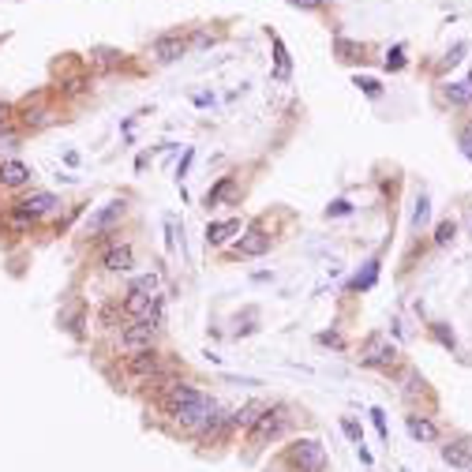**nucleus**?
I'll return each instance as SVG.
<instances>
[{"mask_svg": "<svg viewBox=\"0 0 472 472\" xmlns=\"http://www.w3.org/2000/svg\"><path fill=\"white\" fill-rule=\"evenodd\" d=\"M289 457L300 472H323L326 468V450H323V443H315V438H296Z\"/></svg>", "mask_w": 472, "mask_h": 472, "instance_id": "nucleus-1", "label": "nucleus"}, {"mask_svg": "<svg viewBox=\"0 0 472 472\" xmlns=\"http://www.w3.org/2000/svg\"><path fill=\"white\" fill-rule=\"evenodd\" d=\"M285 424H289V416H285L281 405H274V409H262V416L251 424V443L262 446L267 438H278V435L285 431Z\"/></svg>", "mask_w": 472, "mask_h": 472, "instance_id": "nucleus-2", "label": "nucleus"}, {"mask_svg": "<svg viewBox=\"0 0 472 472\" xmlns=\"http://www.w3.org/2000/svg\"><path fill=\"white\" fill-rule=\"evenodd\" d=\"M356 53H360V46H353V41H345V38H337V57H342V60H356Z\"/></svg>", "mask_w": 472, "mask_h": 472, "instance_id": "nucleus-29", "label": "nucleus"}, {"mask_svg": "<svg viewBox=\"0 0 472 472\" xmlns=\"http://www.w3.org/2000/svg\"><path fill=\"white\" fill-rule=\"evenodd\" d=\"M405 424H409V435L420 438V443H435V438H438V427L431 420H424V416H409Z\"/></svg>", "mask_w": 472, "mask_h": 472, "instance_id": "nucleus-17", "label": "nucleus"}, {"mask_svg": "<svg viewBox=\"0 0 472 472\" xmlns=\"http://www.w3.org/2000/svg\"><path fill=\"white\" fill-rule=\"evenodd\" d=\"M285 4H292V8H319L323 0H285Z\"/></svg>", "mask_w": 472, "mask_h": 472, "instance_id": "nucleus-36", "label": "nucleus"}, {"mask_svg": "<svg viewBox=\"0 0 472 472\" xmlns=\"http://www.w3.org/2000/svg\"><path fill=\"white\" fill-rule=\"evenodd\" d=\"M386 68H390V72H401V68H405V49H401V46H393V49H390Z\"/></svg>", "mask_w": 472, "mask_h": 472, "instance_id": "nucleus-28", "label": "nucleus"}, {"mask_svg": "<svg viewBox=\"0 0 472 472\" xmlns=\"http://www.w3.org/2000/svg\"><path fill=\"white\" fill-rule=\"evenodd\" d=\"M345 214H353V203L349 199H337V203L326 206V217H345Z\"/></svg>", "mask_w": 472, "mask_h": 472, "instance_id": "nucleus-27", "label": "nucleus"}, {"mask_svg": "<svg viewBox=\"0 0 472 472\" xmlns=\"http://www.w3.org/2000/svg\"><path fill=\"white\" fill-rule=\"evenodd\" d=\"M158 285H161L158 274H139V278L131 281V292H158Z\"/></svg>", "mask_w": 472, "mask_h": 472, "instance_id": "nucleus-23", "label": "nucleus"}, {"mask_svg": "<svg viewBox=\"0 0 472 472\" xmlns=\"http://www.w3.org/2000/svg\"><path fill=\"white\" fill-rule=\"evenodd\" d=\"M356 86H360V90H364L368 97H382V83L371 79V75H356Z\"/></svg>", "mask_w": 472, "mask_h": 472, "instance_id": "nucleus-26", "label": "nucleus"}, {"mask_svg": "<svg viewBox=\"0 0 472 472\" xmlns=\"http://www.w3.org/2000/svg\"><path fill=\"white\" fill-rule=\"evenodd\" d=\"M233 191H236V180H233V177H222L210 191H206V199H203V203H206V206H217L222 199H229Z\"/></svg>", "mask_w": 472, "mask_h": 472, "instance_id": "nucleus-19", "label": "nucleus"}, {"mask_svg": "<svg viewBox=\"0 0 472 472\" xmlns=\"http://www.w3.org/2000/svg\"><path fill=\"white\" fill-rule=\"evenodd\" d=\"M154 334H158V326H150V323L135 319L124 334H120V349H124L128 356H131V353H147V349L154 345Z\"/></svg>", "mask_w": 472, "mask_h": 472, "instance_id": "nucleus-4", "label": "nucleus"}, {"mask_svg": "<svg viewBox=\"0 0 472 472\" xmlns=\"http://www.w3.org/2000/svg\"><path fill=\"white\" fill-rule=\"evenodd\" d=\"M342 427H345V435H349V438H353V443L360 446V427H356L353 420H342Z\"/></svg>", "mask_w": 472, "mask_h": 472, "instance_id": "nucleus-34", "label": "nucleus"}, {"mask_svg": "<svg viewBox=\"0 0 472 472\" xmlns=\"http://www.w3.org/2000/svg\"><path fill=\"white\" fill-rule=\"evenodd\" d=\"M431 330H435V337H438V345L454 349V330H446V326H443V323H435V326H431Z\"/></svg>", "mask_w": 472, "mask_h": 472, "instance_id": "nucleus-30", "label": "nucleus"}, {"mask_svg": "<svg viewBox=\"0 0 472 472\" xmlns=\"http://www.w3.org/2000/svg\"><path fill=\"white\" fill-rule=\"evenodd\" d=\"M116 217H124V199H116V203H109L105 210H97L90 222H86V229H90V233H102L109 222H116Z\"/></svg>", "mask_w": 472, "mask_h": 472, "instance_id": "nucleus-15", "label": "nucleus"}, {"mask_svg": "<svg viewBox=\"0 0 472 472\" xmlns=\"http://www.w3.org/2000/svg\"><path fill=\"white\" fill-rule=\"evenodd\" d=\"M102 267H105L109 274H128V270H131V248H128V244H113V248L105 251Z\"/></svg>", "mask_w": 472, "mask_h": 472, "instance_id": "nucleus-13", "label": "nucleus"}, {"mask_svg": "<svg viewBox=\"0 0 472 472\" xmlns=\"http://www.w3.org/2000/svg\"><path fill=\"white\" fill-rule=\"evenodd\" d=\"M262 409H267L262 401H248L244 409H236L233 416H229V424H233V427H240V431H251V424H255L259 416H262Z\"/></svg>", "mask_w": 472, "mask_h": 472, "instance_id": "nucleus-14", "label": "nucleus"}, {"mask_svg": "<svg viewBox=\"0 0 472 472\" xmlns=\"http://www.w3.org/2000/svg\"><path fill=\"white\" fill-rule=\"evenodd\" d=\"M274 41V57H278V79H289V72H292V64H289V49H285V41L278 34H270Z\"/></svg>", "mask_w": 472, "mask_h": 472, "instance_id": "nucleus-21", "label": "nucleus"}, {"mask_svg": "<svg viewBox=\"0 0 472 472\" xmlns=\"http://www.w3.org/2000/svg\"><path fill=\"white\" fill-rule=\"evenodd\" d=\"M191 158H195V150H184V161H180V169H177V180H184V173H188Z\"/></svg>", "mask_w": 472, "mask_h": 472, "instance_id": "nucleus-35", "label": "nucleus"}, {"mask_svg": "<svg viewBox=\"0 0 472 472\" xmlns=\"http://www.w3.org/2000/svg\"><path fill=\"white\" fill-rule=\"evenodd\" d=\"M214 409V401H195V405H180V409H173L169 416L177 420L180 427H188V431H195V427L203 424V416Z\"/></svg>", "mask_w": 472, "mask_h": 472, "instance_id": "nucleus-10", "label": "nucleus"}, {"mask_svg": "<svg viewBox=\"0 0 472 472\" xmlns=\"http://www.w3.org/2000/svg\"><path fill=\"white\" fill-rule=\"evenodd\" d=\"M240 233V222L236 217H229V222H214L206 225V248H225L229 240H233Z\"/></svg>", "mask_w": 472, "mask_h": 472, "instance_id": "nucleus-12", "label": "nucleus"}, {"mask_svg": "<svg viewBox=\"0 0 472 472\" xmlns=\"http://www.w3.org/2000/svg\"><path fill=\"white\" fill-rule=\"evenodd\" d=\"M371 424H375L379 438H390V431H386V416H382V409H371Z\"/></svg>", "mask_w": 472, "mask_h": 472, "instance_id": "nucleus-31", "label": "nucleus"}, {"mask_svg": "<svg viewBox=\"0 0 472 472\" xmlns=\"http://www.w3.org/2000/svg\"><path fill=\"white\" fill-rule=\"evenodd\" d=\"M184 53H188V41H184L180 34H161V38H154V57H158L161 64L180 60Z\"/></svg>", "mask_w": 472, "mask_h": 472, "instance_id": "nucleus-7", "label": "nucleus"}, {"mask_svg": "<svg viewBox=\"0 0 472 472\" xmlns=\"http://www.w3.org/2000/svg\"><path fill=\"white\" fill-rule=\"evenodd\" d=\"M15 206L38 222V217H46V214H53V210H57V206H60V199H57L53 191H30L27 199H19Z\"/></svg>", "mask_w": 472, "mask_h": 472, "instance_id": "nucleus-6", "label": "nucleus"}, {"mask_svg": "<svg viewBox=\"0 0 472 472\" xmlns=\"http://www.w3.org/2000/svg\"><path fill=\"white\" fill-rule=\"evenodd\" d=\"M319 342H323V345H334V349H342V337H337V334H319Z\"/></svg>", "mask_w": 472, "mask_h": 472, "instance_id": "nucleus-37", "label": "nucleus"}, {"mask_svg": "<svg viewBox=\"0 0 472 472\" xmlns=\"http://www.w3.org/2000/svg\"><path fill=\"white\" fill-rule=\"evenodd\" d=\"M393 360H398V345H390L386 337H368V345L360 349V364L364 368H393Z\"/></svg>", "mask_w": 472, "mask_h": 472, "instance_id": "nucleus-3", "label": "nucleus"}, {"mask_svg": "<svg viewBox=\"0 0 472 472\" xmlns=\"http://www.w3.org/2000/svg\"><path fill=\"white\" fill-rule=\"evenodd\" d=\"M461 154H465V158L472 161V124H468L465 131H461Z\"/></svg>", "mask_w": 472, "mask_h": 472, "instance_id": "nucleus-33", "label": "nucleus"}, {"mask_svg": "<svg viewBox=\"0 0 472 472\" xmlns=\"http://www.w3.org/2000/svg\"><path fill=\"white\" fill-rule=\"evenodd\" d=\"M375 281H379V259H368L364 270H360L356 278L349 281V292H364V289H371Z\"/></svg>", "mask_w": 472, "mask_h": 472, "instance_id": "nucleus-16", "label": "nucleus"}, {"mask_svg": "<svg viewBox=\"0 0 472 472\" xmlns=\"http://www.w3.org/2000/svg\"><path fill=\"white\" fill-rule=\"evenodd\" d=\"M461 57H465V41H457V46L446 53V57H443V68H450V64H457Z\"/></svg>", "mask_w": 472, "mask_h": 472, "instance_id": "nucleus-32", "label": "nucleus"}, {"mask_svg": "<svg viewBox=\"0 0 472 472\" xmlns=\"http://www.w3.org/2000/svg\"><path fill=\"white\" fill-rule=\"evenodd\" d=\"M427 217H431V203H427V195H420V199H416V210H412V225L424 229Z\"/></svg>", "mask_w": 472, "mask_h": 472, "instance_id": "nucleus-25", "label": "nucleus"}, {"mask_svg": "<svg viewBox=\"0 0 472 472\" xmlns=\"http://www.w3.org/2000/svg\"><path fill=\"white\" fill-rule=\"evenodd\" d=\"M267 251H270V236L262 233V229H248V233L233 244L236 259H255V255H267Z\"/></svg>", "mask_w": 472, "mask_h": 472, "instance_id": "nucleus-5", "label": "nucleus"}, {"mask_svg": "<svg viewBox=\"0 0 472 472\" xmlns=\"http://www.w3.org/2000/svg\"><path fill=\"white\" fill-rule=\"evenodd\" d=\"M443 461H446V465H457V468H468V465H472V450H468L465 443L443 446Z\"/></svg>", "mask_w": 472, "mask_h": 472, "instance_id": "nucleus-18", "label": "nucleus"}, {"mask_svg": "<svg viewBox=\"0 0 472 472\" xmlns=\"http://www.w3.org/2000/svg\"><path fill=\"white\" fill-rule=\"evenodd\" d=\"M4 222H8V229H15V233H30V225H34V217H30V214H23V210H19V206H12Z\"/></svg>", "mask_w": 472, "mask_h": 472, "instance_id": "nucleus-22", "label": "nucleus"}, {"mask_svg": "<svg viewBox=\"0 0 472 472\" xmlns=\"http://www.w3.org/2000/svg\"><path fill=\"white\" fill-rule=\"evenodd\" d=\"M446 102H454V105H468L472 102V75L465 83H450L446 86Z\"/></svg>", "mask_w": 472, "mask_h": 472, "instance_id": "nucleus-20", "label": "nucleus"}, {"mask_svg": "<svg viewBox=\"0 0 472 472\" xmlns=\"http://www.w3.org/2000/svg\"><path fill=\"white\" fill-rule=\"evenodd\" d=\"M454 236H457V225H454V222H438V225H435V244H438V248L454 244Z\"/></svg>", "mask_w": 472, "mask_h": 472, "instance_id": "nucleus-24", "label": "nucleus"}, {"mask_svg": "<svg viewBox=\"0 0 472 472\" xmlns=\"http://www.w3.org/2000/svg\"><path fill=\"white\" fill-rule=\"evenodd\" d=\"M128 371H131V375H139V379H150V375H158V371H161V356L154 353V349H147V353H131Z\"/></svg>", "mask_w": 472, "mask_h": 472, "instance_id": "nucleus-11", "label": "nucleus"}, {"mask_svg": "<svg viewBox=\"0 0 472 472\" xmlns=\"http://www.w3.org/2000/svg\"><path fill=\"white\" fill-rule=\"evenodd\" d=\"M195 401H206V393H199L188 382H169L166 386V409H180V405H195Z\"/></svg>", "mask_w": 472, "mask_h": 472, "instance_id": "nucleus-9", "label": "nucleus"}, {"mask_svg": "<svg viewBox=\"0 0 472 472\" xmlns=\"http://www.w3.org/2000/svg\"><path fill=\"white\" fill-rule=\"evenodd\" d=\"M30 184V166H23V161H0V188L15 191V188H27Z\"/></svg>", "mask_w": 472, "mask_h": 472, "instance_id": "nucleus-8", "label": "nucleus"}]
</instances>
